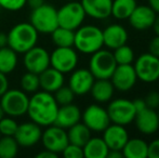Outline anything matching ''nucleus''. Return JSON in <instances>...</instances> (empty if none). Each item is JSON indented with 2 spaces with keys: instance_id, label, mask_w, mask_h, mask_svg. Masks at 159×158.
<instances>
[{
  "instance_id": "603ef678",
  "label": "nucleus",
  "mask_w": 159,
  "mask_h": 158,
  "mask_svg": "<svg viewBox=\"0 0 159 158\" xmlns=\"http://www.w3.org/2000/svg\"><path fill=\"white\" fill-rule=\"evenodd\" d=\"M157 113H158V118H159V111H158V112H157Z\"/></svg>"
},
{
  "instance_id": "20e7f679",
  "label": "nucleus",
  "mask_w": 159,
  "mask_h": 158,
  "mask_svg": "<svg viewBox=\"0 0 159 158\" xmlns=\"http://www.w3.org/2000/svg\"><path fill=\"white\" fill-rule=\"evenodd\" d=\"M30 97L27 93L19 89H8L0 97V106L7 116L17 118L26 115Z\"/></svg>"
},
{
  "instance_id": "8fccbe9b",
  "label": "nucleus",
  "mask_w": 159,
  "mask_h": 158,
  "mask_svg": "<svg viewBox=\"0 0 159 158\" xmlns=\"http://www.w3.org/2000/svg\"><path fill=\"white\" fill-rule=\"evenodd\" d=\"M6 116V114H4V112H3V110H2V107L0 106V120H1L3 117Z\"/></svg>"
},
{
  "instance_id": "aec40b11",
  "label": "nucleus",
  "mask_w": 159,
  "mask_h": 158,
  "mask_svg": "<svg viewBox=\"0 0 159 158\" xmlns=\"http://www.w3.org/2000/svg\"><path fill=\"white\" fill-rule=\"evenodd\" d=\"M102 133L103 140L107 144L109 150L121 151L130 138L126 127L121 126V124H111V122Z\"/></svg>"
},
{
  "instance_id": "b1692460",
  "label": "nucleus",
  "mask_w": 159,
  "mask_h": 158,
  "mask_svg": "<svg viewBox=\"0 0 159 158\" xmlns=\"http://www.w3.org/2000/svg\"><path fill=\"white\" fill-rule=\"evenodd\" d=\"M115 91L111 79H95L90 93L96 103L104 104L113 99Z\"/></svg>"
},
{
  "instance_id": "58836bf2",
  "label": "nucleus",
  "mask_w": 159,
  "mask_h": 158,
  "mask_svg": "<svg viewBox=\"0 0 159 158\" xmlns=\"http://www.w3.org/2000/svg\"><path fill=\"white\" fill-rule=\"evenodd\" d=\"M148 157L159 158V138L148 143Z\"/></svg>"
},
{
  "instance_id": "c85d7f7f",
  "label": "nucleus",
  "mask_w": 159,
  "mask_h": 158,
  "mask_svg": "<svg viewBox=\"0 0 159 158\" xmlns=\"http://www.w3.org/2000/svg\"><path fill=\"white\" fill-rule=\"evenodd\" d=\"M136 6V0H113L111 16L119 21L128 20Z\"/></svg>"
},
{
  "instance_id": "a18cd8bd",
  "label": "nucleus",
  "mask_w": 159,
  "mask_h": 158,
  "mask_svg": "<svg viewBox=\"0 0 159 158\" xmlns=\"http://www.w3.org/2000/svg\"><path fill=\"white\" fill-rule=\"evenodd\" d=\"M108 158H122L124 154H122L121 151H117V150H109L108 154H107Z\"/></svg>"
},
{
  "instance_id": "bb28decb",
  "label": "nucleus",
  "mask_w": 159,
  "mask_h": 158,
  "mask_svg": "<svg viewBox=\"0 0 159 158\" xmlns=\"http://www.w3.org/2000/svg\"><path fill=\"white\" fill-rule=\"evenodd\" d=\"M67 137H68L69 143L76 144L82 147L92 137V132L84 122L79 121L67 129Z\"/></svg>"
},
{
  "instance_id": "5701e85b",
  "label": "nucleus",
  "mask_w": 159,
  "mask_h": 158,
  "mask_svg": "<svg viewBox=\"0 0 159 158\" xmlns=\"http://www.w3.org/2000/svg\"><path fill=\"white\" fill-rule=\"evenodd\" d=\"M40 89L50 93H54L65 84L64 74L49 66L47 70L39 74Z\"/></svg>"
},
{
  "instance_id": "c9c22d12",
  "label": "nucleus",
  "mask_w": 159,
  "mask_h": 158,
  "mask_svg": "<svg viewBox=\"0 0 159 158\" xmlns=\"http://www.w3.org/2000/svg\"><path fill=\"white\" fill-rule=\"evenodd\" d=\"M27 0H0V8L7 11L15 12L20 11L26 6Z\"/></svg>"
},
{
  "instance_id": "a19ab883",
  "label": "nucleus",
  "mask_w": 159,
  "mask_h": 158,
  "mask_svg": "<svg viewBox=\"0 0 159 158\" xmlns=\"http://www.w3.org/2000/svg\"><path fill=\"white\" fill-rule=\"evenodd\" d=\"M9 89V80L7 75L0 72V97Z\"/></svg>"
},
{
  "instance_id": "412c9836",
  "label": "nucleus",
  "mask_w": 159,
  "mask_h": 158,
  "mask_svg": "<svg viewBox=\"0 0 159 158\" xmlns=\"http://www.w3.org/2000/svg\"><path fill=\"white\" fill-rule=\"evenodd\" d=\"M86 15L93 20H106L111 16L113 0H80Z\"/></svg>"
},
{
  "instance_id": "4468645a",
  "label": "nucleus",
  "mask_w": 159,
  "mask_h": 158,
  "mask_svg": "<svg viewBox=\"0 0 159 158\" xmlns=\"http://www.w3.org/2000/svg\"><path fill=\"white\" fill-rule=\"evenodd\" d=\"M109 79L115 90L119 92H128L131 89H133V87L139 81L132 64L117 65Z\"/></svg>"
},
{
  "instance_id": "c756f323",
  "label": "nucleus",
  "mask_w": 159,
  "mask_h": 158,
  "mask_svg": "<svg viewBox=\"0 0 159 158\" xmlns=\"http://www.w3.org/2000/svg\"><path fill=\"white\" fill-rule=\"evenodd\" d=\"M50 35L53 43L57 47H74L75 30L59 26Z\"/></svg>"
},
{
  "instance_id": "cd10ccee",
  "label": "nucleus",
  "mask_w": 159,
  "mask_h": 158,
  "mask_svg": "<svg viewBox=\"0 0 159 158\" xmlns=\"http://www.w3.org/2000/svg\"><path fill=\"white\" fill-rule=\"evenodd\" d=\"M19 63L17 53L10 47L0 48V72L9 75L14 72Z\"/></svg>"
},
{
  "instance_id": "5fc2aeb1",
  "label": "nucleus",
  "mask_w": 159,
  "mask_h": 158,
  "mask_svg": "<svg viewBox=\"0 0 159 158\" xmlns=\"http://www.w3.org/2000/svg\"><path fill=\"white\" fill-rule=\"evenodd\" d=\"M158 81H159V79H158Z\"/></svg>"
},
{
  "instance_id": "423d86ee",
  "label": "nucleus",
  "mask_w": 159,
  "mask_h": 158,
  "mask_svg": "<svg viewBox=\"0 0 159 158\" xmlns=\"http://www.w3.org/2000/svg\"><path fill=\"white\" fill-rule=\"evenodd\" d=\"M116 67L117 63L109 49H100L89 60V70L95 79H109Z\"/></svg>"
},
{
  "instance_id": "9b49d317",
  "label": "nucleus",
  "mask_w": 159,
  "mask_h": 158,
  "mask_svg": "<svg viewBox=\"0 0 159 158\" xmlns=\"http://www.w3.org/2000/svg\"><path fill=\"white\" fill-rule=\"evenodd\" d=\"M81 120L90 129L91 132L95 133L103 132L111 124L107 110L100 103L90 104L87 106L81 113Z\"/></svg>"
},
{
  "instance_id": "37998d69",
  "label": "nucleus",
  "mask_w": 159,
  "mask_h": 158,
  "mask_svg": "<svg viewBox=\"0 0 159 158\" xmlns=\"http://www.w3.org/2000/svg\"><path fill=\"white\" fill-rule=\"evenodd\" d=\"M36 157L37 158H57V154H55V153H53V152H51V151L46 150V148H44L43 151H41L40 153H38V154L36 155Z\"/></svg>"
},
{
  "instance_id": "a878e982",
  "label": "nucleus",
  "mask_w": 159,
  "mask_h": 158,
  "mask_svg": "<svg viewBox=\"0 0 159 158\" xmlns=\"http://www.w3.org/2000/svg\"><path fill=\"white\" fill-rule=\"evenodd\" d=\"M84 157L87 158H106L109 148L102 137H91L82 146Z\"/></svg>"
},
{
  "instance_id": "39448f33",
  "label": "nucleus",
  "mask_w": 159,
  "mask_h": 158,
  "mask_svg": "<svg viewBox=\"0 0 159 158\" xmlns=\"http://www.w3.org/2000/svg\"><path fill=\"white\" fill-rule=\"evenodd\" d=\"M30 23L40 34H51L55 28L59 27L57 9L44 2L42 6L32 10Z\"/></svg>"
},
{
  "instance_id": "3c124183",
  "label": "nucleus",
  "mask_w": 159,
  "mask_h": 158,
  "mask_svg": "<svg viewBox=\"0 0 159 158\" xmlns=\"http://www.w3.org/2000/svg\"><path fill=\"white\" fill-rule=\"evenodd\" d=\"M65 1H74V0H65Z\"/></svg>"
},
{
  "instance_id": "e433bc0d",
  "label": "nucleus",
  "mask_w": 159,
  "mask_h": 158,
  "mask_svg": "<svg viewBox=\"0 0 159 158\" xmlns=\"http://www.w3.org/2000/svg\"><path fill=\"white\" fill-rule=\"evenodd\" d=\"M62 155L66 158H82L84 157V150L79 145L68 143L62 152Z\"/></svg>"
},
{
  "instance_id": "72a5a7b5",
  "label": "nucleus",
  "mask_w": 159,
  "mask_h": 158,
  "mask_svg": "<svg viewBox=\"0 0 159 158\" xmlns=\"http://www.w3.org/2000/svg\"><path fill=\"white\" fill-rule=\"evenodd\" d=\"M53 95H54L55 101L57 102V104H59L60 106L73 103L76 97V94L73 92V90H71L68 86H64V84L61 88L57 89V90L53 93Z\"/></svg>"
},
{
  "instance_id": "9d476101",
  "label": "nucleus",
  "mask_w": 159,
  "mask_h": 158,
  "mask_svg": "<svg viewBox=\"0 0 159 158\" xmlns=\"http://www.w3.org/2000/svg\"><path fill=\"white\" fill-rule=\"evenodd\" d=\"M79 63V55L74 47H57L50 53V66L61 72L69 74Z\"/></svg>"
},
{
  "instance_id": "393cba45",
  "label": "nucleus",
  "mask_w": 159,
  "mask_h": 158,
  "mask_svg": "<svg viewBox=\"0 0 159 158\" xmlns=\"http://www.w3.org/2000/svg\"><path fill=\"white\" fill-rule=\"evenodd\" d=\"M121 152L127 158H146L148 157V143L141 138H129Z\"/></svg>"
},
{
  "instance_id": "7ed1b4c3",
  "label": "nucleus",
  "mask_w": 159,
  "mask_h": 158,
  "mask_svg": "<svg viewBox=\"0 0 159 158\" xmlns=\"http://www.w3.org/2000/svg\"><path fill=\"white\" fill-rule=\"evenodd\" d=\"M8 47L17 54H24L38 42L39 33L30 23L22 22L14 25L8 33Z\"/></svg>"
},
{
  "instance_id": "f3484780",
  "label": "nucleus",
  "mask_w": 159,
  "mask_h": 158,
  "mask_svg": "<svg viewBox=\"0 0 159 158\" xmlns=\"http://www.w3.org/2000/svg\"><path fill=\"white\" fill-rule=\"evenodd\" d=\"M42 135L41 127L34 121H27L19 124L17 130L14 134L19 146L23 147H32L40 142Z\"/></svg>"
},
{
  "instance_id": "f704fd0d",
  "label": "nucleus",
  "mask_w": 159,
  "mask_h": 158,
  "mask_svg": "<svg viewBox=\"0 0 159 158\" xmlns=\"http://www.w3.org/2000/svg\"><path fill=\"white\" fill-rule=\"evenodd\" d=\"M17 127H19V124L13 117L4 116L0 120V133H1V135L14 137L15 132L17 130Z\"/></svg>"
},
{
  "instance_id": "f257e3e1",
  "label": "nucleus",
  "mask_w": 159,
  "mask_h": 158,
  "mask_svg": "<svg viewBox=\"0 0 159 158\" xmlns=\"http://www.w3.org/2000/svg\"><path fill=\"white\" fill-rule=\"evenodd\" d=\"M59 107L60 105L55 101L53 93L38 90L30 97L26 114L32 121L46 128L54 124Z\"/></svg>"
},
{
  "instance_id": "79ce46f5",
  "label": "nucleus",
  "mask_w": 159,
  "mask_h": 158,
  "mask_svg": "<svg viewBox=\"0 0 159 158\" xmlns=\"http://www.w3.org/2000/svg\"><path fill=\"white\" fill-rule=\"evenodd\" d=\"M132 102H133V105H134V107H135L136 113L140 112V111H142V110H144L145 107H147L144 99H141V97H139V99L133 100Z\"/></svg>"
},
{
  "instance_id": "09e8293b",
  "label": "nucleus",
  "mask_w": 159,
  "mask_h": 158,
  "mask_svg": "<svg viewBox=\"0 0 159 158\" xmlns=\"http://www.w3.org/2000/svg\"><path fill=\"white\" fill-rule=\"evenodd\" d=\"M152 28L154 29V33H155V35L159 36V14H157V16H156L155 22H154L153 27H152Z\"/></svg>"
},
{
  "instance_id": "49530a36",
  "label": "nucleus",
  "mask_w": 159,
  "mask_h": 158,
  "mask_svg": "<svg viewBox=\"0 0 159 158\" xmlns=\"http://www.w3.org/2000/svg\"><path fill=\"white\" fill-rule=\"evenodd\" d=\"M148 6L155 11L156 14H159V0H147Z\"/></svg>"
},
{
  "instance_id": "c03bdc74",
  "label": "nucleus",
  "mask_w": 159,
  "mask_h": 158,
  "mask_svg": "<svg viewBox=\"0 0 159 158\" xmlns=\"http://www.w3.org/2000/svg\"><path fill=\"white\" fill-rule=\"evenodd\" d=\"M43 3H44V0H27V2H26V4H28V7H30L32 10L42 6Z\"/></svg>"
},
{
  "instance_id": "2f4dec72",
  "label": "nucleus",
  "mask_w": 159,
  "mask_h": 158,
  "mask_svg": "<svg viewBox=\"0 0 159 158\" xmlns=\"http://www.w3.org/2000/svg\"><path fill=\"white\" fill-rule=\"evenodd\" d=\"M113 54L117 65H124V64H133L135 60V53L134 50L128 44H122L117 49L113 50Z\"/></svg>"
},
{
  "instance_id": "dca6fc26",
  "label": "nucleus",
  "mask_w": 159,
  "mask_h": 158,
  "mask_svg": "<svg viewBox=\"0 0 159 158\" xmlns=\"http://www.w3.org/2000/svg\"><path fill=\"white\" fill-rule=\"evenodd\" d=\"M94 80V76L89 68H75L69 76L68 87L76 95L81 97L90 93Z\"/></svg>"
},
{
  "instance_id": "0eeeda50",
  "label": "nucleus",
  "mask_w": 159,
  "mask_h": 158,
  "mask_svg": "<svg viewBox=\"0 0 159 158\" xmlns=\"http://www.w3.org/2000/svg\"><path fill=\"white\" fill-rule=\"evenodd\" d=\"M138 80L144 84H154L159 79V57L145 52L135 57L133 62Z\"/></svg>"
},
{
  "instance_id": "ddd939ff",
  "label": "nucleus",
  "mask_w": 159,
  "mask_h": 158,
  "mask_svg": "<svg viewBox=\"0 0 159 158\" xmlns=\"http://www.w3.org/2000/svg\"><path fill=\"white\" fill-rule=\"evenodd\" d=\"M23 65L27 72L39 75L50 66V53L44 48L36 44L24 53Z\"/></svg>"
},
{
  "instance_id": "4be33fe9",
  "label": "nucleus",
  "mask_w": 159,
  "mask_h": 158,
  "mask_svg": "<svg viewBox=\"0 0 159 158\" xmlns=\"http://www.w3.org/2000/svg\"><path fill=\"white\" fill-rule=\"evenodd\" d=\"M81 111L76 104L69 103L59 107L54 124L64 129H68L81 120Z\"/></svg>"
},
{
  "instance_id": "473e14b6",
  "label": "nucleus",
  "mask_w": 159,
  "mask_h": 158,
  "mask_svg": "<svg viewBox=\"0 0 159 158\" xmlns=\"http://www.w3.org/2000/svg\"><path fill=\"white\" fill-rule=\"evenodd\" d=\"M21 89L26 93H35L40 89L39 75L27 72L21 78Z\"/></svg>"
},
{
  "instance_id": "f8f14e48",
  "label": "nucleus",
  "mask_w": 159,
  "mask_h": 158,
  "mask_svg": "<svg viewBox=\"0 0 159 158\" xmlns=\"http://www.w3.org/2000/svg\"><path fill=\"white\" fill-rule=\"evenodd\" d=\"M41 143L46 150H49L55 154H62L64 148L69 143L66 129L61 128L57 124H51L46 127L42 131Z\"/></svg>"
},
{
  "instance_id": "2eb2a0df",
  "label": "nucleus",
  "mask_w": 159,
  "mask_h": 158,
  "mask_svg": "<svg viewBox=\"0 0 159 158\" xmlns=\"http://www.w3.org/2000/svg\"><path fill=\"white\" fill-rule=\"evenodd\" d=\"M157 14L148 4H138L128 21L133 29L145 32L153 27V24Z\"/></svg>"
},
{
  "instance_id": "a211bd4d",
  "label": "nucleus",
  "mask_w": 159,
  "mask_h": 158,
  "mask_svg": "<svg viewBox=\"0 0 159 158\" xmlns=\"http://www.w3.org/2000/svg\"><path fill=\"white\" fill-rule=\"evenodd\" d=\"M102 32L104 47L111 51L122 44H126L129 39L127 28L119 23L109 24L104 29H102Z\"/></svg>"
},
{
  "instance_id": "ea45409f",
  "label": "nucleus",
  "mask_w": 159,
  "mask_h": 158,
  "mask_svg": "<svg viewBox=\"0 0 159 158\" xmlns=\"http://www.w3.org/2000/svg\"><path fill=\"white\" fill-rule=\"evenodd\" d=\"M148 52L159 57V36H157V35L149 40Z\"/></svg>"
},
{
  "instance_id": "7c9ffc66",
  "label": "nucleus",
  "mask_w": 159,
  "mask_h": 158,
  "mask_svg": "<svg viewBox=\"0 0 159 158\" xmlns=\"http://www.w3.org/2000/svg\"><path fill=\"white\" fill-rule=\"evenodd\" d=\"M19 153V144L14 137L0 138V158H14Z\"/></svg>"
},
{
  "instance_id": "864d4df0",
  "label": "nucleus",
  "mask_w": 159,
  "mask_h": 158,
  "mask_svg": "<svg viewBox=\"0 0 159 158\" xmlns=\"http://www.w3.org/2000/svg\"><path fill=\"white\" fill-rule=\"evenodd\" d=\"M2 137V135H1V133H0V138H1Z\"/></svg>"
},
{
  "instance_id": "1a4fd4ad",
  "label": "nucleus",
  "mask_w": 159,
  "mask_h": 158,
  "mask_svg": "<svg viewBox=\"0 0 159 158\" xmlns=\"http://www.w3.org/2000/svg\"><path fill=\"white\" fill-rule=\"evenodd\" d=\"M86 16V12L81 3L77 0L66 1V3L57 10L59 26L71 30H76L84 24Z\"/></svg>"
},
{
  "instance_id": "6e6552de",
  "label": "nucleus",
  "mask_w": 159,
  "mask_h": 158,
  "mask_svg": "<svg viewBox=\"0 0 159 158\" xmlns=\"http://www.w3.org/2000/svg\"><path fill=\"white\" fill-rule=\"evenodd\" d=\"M106 110L111 124H121L125 127L131 124L134 121L136 115L133 102L125 97L111 99L108 102Z\"/></svg>"
},
{
  "instance_id": "f03ea898",
  "label": "nucleus",
  "mask_w": 159,
  "mask_h": 158,
  "mask_svg": "<svg viewBox=\"0 0 159 158\" xmlns=\"http://www.w3.org/2000/svg\"><path fill=\"white\" fill-rule=\"evenodd\" d=\"M104 47L103 32L98 26L82 24L75 30L74 48L81 54L91 55Z\"/></svg>"
},
{
  "instance_id": "de8ad7c7",
  "label": "nucleus",
  "mask_w": 159,
  "mask_h": 158,
  "mask_svg": "<svg viewBox=\"0 0 159 158\" xmlns=\"http://www.w3.org/2000/svg\"><path fill=\"white\" fill-rule=\"evenodd\" d=\"M8 46V35L0 33V48Z\"/></svg>"
},
{
  "instance_id": "4c0bfd02",
  "label": "nucleus",
  "mask_w": 159,
  "mask_h": 158,
  "mask_svg": "<svg viewBox=\"0 0 159 158\" xmlns=\"http://www.w3.org/2000/svg\"><path fill=\"white\" fill-rule=\"evenodd\" d=\"M144 101L146 103V106L153 110H158L159 108V92L155 90H152L145 95Z\"/></svg>"
},
{
  "instance_id": "6ab92c4d",
  "label": "nucleus",
  "mask_w": 159,
  "mask_h": 158,
  "mask_svg": "<svg viewBox=\"0 0 159 158\" xmlns=\"http://www.w3.org/2000/svg\"><path fill=\"white\" fill-rule=\"evenodd\" d=\"M140 133L144 135H153L159 130V118L156 110L145 107L136 113L134 121Z\"/></svg>"
}]
</instances>
